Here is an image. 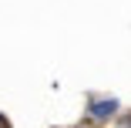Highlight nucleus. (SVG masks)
Segmentation results:
<instances>
[{
	"label": "nucleus",
	"mask_w": 131,
	"mask_h": 128,
	"mask_svg": "<svg viewBox=\"0 0 131 128\" xmlns=\"http://www.w3.org/2000/svg\"><path fill=\"white\" fill-rule=\"evenodd\" d=\"M118 128H131V118H121V125Z\"/></svg>",
	"instance_id": "f03ea898"
},
{
	"label": "nucleus",
	"mask_w": 131,
	"mask_h": 128,
	"mask_svg": "<svg viewBox=\"0 0 131 128\" xmlns=\"http://www.w3.org/2000/svg\"><path fill=\"white\" fill-rule=\"evenodd\" d=\"M88 111L101 121V118H111L114 111H118V98H91L88 101Z\"/></svg>",
	"instance_id": "f257e3e1"
},
{
	"label": "nucleus",
	"mask_w": 131,
	"mask_h": 128,
	"mask_svg": "<svg viewBox=\"0 0 131 128\" xmlns=\"http://www.w3.org/2000/svg\"><path fill=\"white\" fill-rule=\"evenodd\" d=\"M0 128H10V121H7V118H4V115H0Z\"/></svg>",
	"instance_id": "7ed1b4c3"
}]
</instances>
